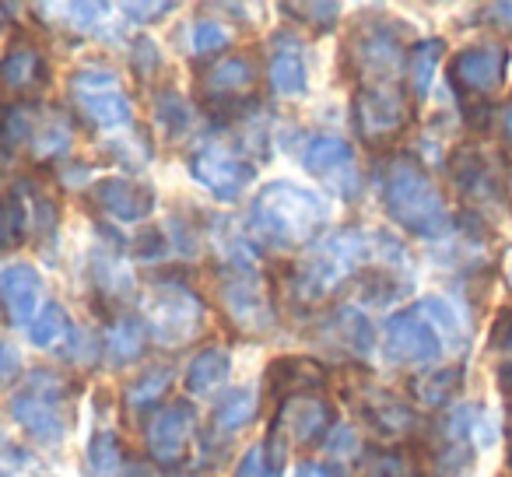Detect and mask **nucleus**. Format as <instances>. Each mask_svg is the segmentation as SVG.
Returning a JSON list of instances; mask_svg holds the SVG:
<instances>
[{"label":"nucleus","mask_w":512,"mask_h":477,"mask_svg":"<svg viewBox=\"0 0 512 477\" xmlns=\"http://www.w3.org/2000/svg\"><path fill=\"white\" fill-rule=\"evenodd\" d=\"M323 228H327V204L313 190L288 183V179L267 183L249 207L253 239L264 246H278V250L313 246Z\"/></svg>","instance_id":"f257e3e1"},{"label":"nucleus","mask_w":512,"mask_h":477,"mask_svg":"<svg viewBox=\"0 0 512 477\" xmlns=\"http://www.w3.org/2000/svg\"><path fill=\"white\" fill-rule=\"evenodd\" d=\"M383 207L404 232L418 239H439L453 218L442 190L414 155H393L383 169Z\"/></svg>","instance_id":"f03ea898"},{"label":"nucleus","mask_w":512,"mask_h":477,"mask_svg":"<svg viewBox=\"0 0 512 477\" xmlns=\"http://www.w3.org/2000/svg\"><path fill=\"white\" fill-rule=\"evenodd\" d=\"M369 239L372 232H362V228H337L323 243L309 246L306 257L292 267V285H288L292 299L302 306L327 302L351 274L362 271L365 257L376 250V243H369Z\"/></svg>","instance_id":"7ed1b4c3"},{"label":"nucleus","mask_w":512,"mask_h":477,"mask_svg":"<svg viewBox=\"0 0 512 477\" xmlns=\"http://www.w3.org/2000/svg\"><path fill=\"white\" fill-rule=\"evenodd\" d=\"M74 397H78V386L67 376L53 369H32L11 393L8 414L32 442L57 446L74 425Z\"/></svg>","instance_id":"20e7f679"},{"label":"nucleus","mask_w":512,"mask_h":477,"mask_svg":"<svg viewBox=\"0 0 512 477\" xmlns=\"http://www.w3.org/2000/svg\"><path fill=\"white\" fill-rule=\"evenodd\" d=\"M341 397H344V404L369 425V432H376L379 439H390V442H397V446L407 439H418L421 414L414 411L411 400H404L400 393L379 386L376 379L362 376L358 369L344 372Z\"/></svg>","instance_id":"39448f33"},{"label":"nucleus","mask_w":512,"mask_h":477,"mask_svg":"<svg viewBox=\"0 0 512 477\" xmlns=\"http://www.w3.org/2000/svg\"><path fill=\"white\" fill-rule=\"evenodd\" d=\"M256 81L260 67L253 53H225L200 74V102L211 109L214 120H246L256 109Z\"/></svg>","instance_id":"423d86ee"},{"label":"nucleus","mask_w":512,"mask_h":477,"mask_svg":"<svg viewBox=\"0 0 512 477\" xmlns=\"http://www.w3.org/2000/svg\"><path fill=\"white\" fill-rule=\"evenodd\" d=\"M218 306L228 323L246 334L264 337L278 327V306L253 264H225L218 274Z\"/></svg>","instance_id":"0eeeda50"},{"label":"nucleus","mask_w":512,"mask_h":477,"mask_svg":"<svg viewBox=\"0 0 512 477\" xmlns=\"http://www.w3.org/2000/svg\"><path fill=\"white\" fill-rule=\"evenodd\" d=\"M144 327L165 348H183L207 327L204 302L183 281H158L155 292L144 302Z\"/></svg>","instance_id":"6e6552de"},{"label":"nucleus","mask_w":512,"mask_h":477,"mask_svg":"<svg viewBox=\"0 0 512 477\" xmlns=\"http://www.w3.org/2000/svg\"><path fill=\"white\" fill-rule=\"evenodd\" d=\"M344 64L362 78V85H397L407 67L404 29L393 22L358 25L344 46Z\"/></svg>","instance_id":"1a4fd4ad"},{"label":"nucleus","mask_w":512,"mask_h":477,"mask_svg":"<svg viewBox=\"0 0 512 477\" xmlns=\"http://www.w3.org/2000/svg\"><path fill=\"white\" fill-rule=\"evenodd\" d=\"M355 130L372 151H386L414 120L411 95L404 85H358L351 99Z\"/></svg>","instance_id":"9d476101"},{"label":"nucleus","mask_w":512,"mask_h":477,"mask_svg":"<svg viewBox=\"0 0 512 477\" xmlns=\"http://www.w3.org/2000/svg\"><path fill=\"white\" fill-rule=\"evenodd\" d=\"M449 85L463 99V106L470 102H488L498 88L505 85L509 74V46L502 43H477L467 50L449 57Z\"/></svg>","instance_id":"9b49d317"},{"label":"nucleus","mask_w":512,"mask_h":477,"mask_svg":"<svg viewBox=\"0 0 512 477\" xmlns=\"http://www.w3.org/2000/svg\"><path fill=\"white\" fill-rule=\"evenodd\" d=\"M190 172H193V179H197L200 186H207L218 200L235 204V200L249 190V183H253L256 165L249 162L242 151L228 148V144L207 141L190 155Z\"/></svg>","instance_id":"f8f14e48"},{"label":"nucleus","mask_w":512,"mask_h":477,"mask_svg":"<svg viewBox=\"0 0 512 477\" xmlns=\"http://www.w3.org/2000/svg\"><path fill=\"white\" fill-rule=\"evenodd\" d=\"M193 432H197V407L190 400H172L162 404L144 425V446L148 456L158 467H183L193 446Z\"/></svg>","instance_id":"ddd939ff"},{"label":"nucleus","mask_w":512,"mask_h":477,"mask_svg":"<svg viewBox=\"0 0 512 477\" xmlns=\"http://www.w3.org/2000/svg\"><path fill=\"white\" fill-rule=\"evenodd\" d=\"M442 344L446 341H442L439 330L432 327V320H428L418 306L400 309V313H393L390 320H386V330H383L386 362L407 365V369H414V365H432V362H439Z\"/></svg>","instance_id":"4468645a"},{"label":"nucleus","mask_w":512,"mask_h":477,"mask_svg":"<svg viewBox=\"0 0 512 477\" xmlns=\"http://www.w3.org/2000/svg\"><path fill=\"white\" fill-rule=\"evenodd\" d=\"M302 165L309 176L323 179L341 200H358L362 193V172L355 162V148L337 134H313L302 144Z\"/></svg>","instance_id":"2eb2a0df"},{"label":"nucleus","mask_w":512,"mask_h":477,"mask_svg":"<svg viewBox=\"0 0 512 477\" xmlns=\"http://www.w3.org/2000/svg\"><path fill=\"white\" fill-rule=\"evenodd\" d=\"M334 428V404L323 393H302L278 404L271 435H278L285 446H313L327 439Z\"/></svg>","instance_id":"dca6fc26"},{"label":"nucleus","mask_w":512,"mask_h":477,"mask_svg":"<svg viewBox=\"0 0 512 477\" xmlns=\"http://www.w3.org/2000/svg\"><path fill=\"white\" fill-rule=\"evenodd\" d=\"M53 85V64L46 57V50L36 39L18 32L11 39L8 53L0 57V88H8L11 95H18V102L36 99Z\"/></svg>","instance_id":"f3484780"},{"label":"nucleus","mask_w":512,"mask_h":477,"mask_svg":"<svg viewBox=\"0 0 512 477\" xmlns=\"http://www.w3.org/2000/svg\"><path fill=\"white\" fill-rule=\"evenodd\" d=\"M327 386L330 369L313 355H281L264 372L267 397L278 404H285L288 397H302V393H327Z\"/></svg>","instance_id":"a211bd4d"},{"label":"nucleus","mask_w":512,"mask_h":477,"mask_svg":"<svg viewBox=\"0 0 512 477\" xmlns=\"http://www.w3.org/2000/svg\"><path fill=\"white\" fill-rule=\"evenodd\" d=\"M88 204L113 221H144L155 211V190L137 179L109 176L88 186Z\"/></svg>","instance_id":"6ab92c4d"},{"label":"nucleus","mask_w":512,"mask_h":477,"mask_svg":"<svg viewBox=\"0 0 512 477\" xmlns=\"http://www.w3.org/2000/svg\"><path fill=\"white\" fill-rule=\"evenodd\" d=\"M43 278L32 264H11L0 271V316L15 330H25L39 313Z\"/></svg>","instance_id":"aec40b11"},{"label":"nucleus","mask_w":512,"mask_h":477,"mask_svg":"<svg viewBox=\"0 0 512 477\" xmlns=\"http://www.w3.org/2000/svg\"><path fill=\"white\" fill-rule=\"evenodd\" d=\"M449 179L460 190V197L467 200H495L502 193L488 155L477 144H460L453 151V158H449Z\"/></svg>","instance_id":"412c9836"},{"label":"nucleus","mask_w":512,"mask_h":477,"mask_svg":"<svg viewBox=\"0 0 512 477\" xmlns=\"http://www.w3.org/2000/svg\"><path fill=\"white\" fill-rule=\"evenodd\" d=\"M74 109L95 130H120L134 123V106L120 88L106 92H74Z\"/></svg>","instance_id":"4be33fe9"},{"label":"nucleus","mask_w":512,"mask_h":477,"mask_svg":"<svg viewBox=\"0 0 512 477\" xmlns=\"http://www.w3.org/2000/svg\"><path fill=\"white\" fill-rule=\"evenodd\" d=\"M144 344H148V327H144L141 316L120 313V316H113V323L106 327L102 355L109 358V365H130L141 358Z\"/></svg>","instance_id":"5701e85b"},{"label":"nucleus","mask_w":512,"mask_h":477,"mask_svg":"<svg viewBox=\"0 0 512 477\" xmlns=\"http://www.w3.org/2000/svg\"><path fill=\"white\" fill-rule=\"evenodd\" d=\"M327 327H330L327 344H334V348L348 351V355H369L372 344H376V334H372V323L362 316V309L341 306L334 316H330Z\"/></svg>","instance_id":"b1692460"},{"label":"nucleus","mask_w":512,"mask_h":477,"mask_svg":"<svg viewBox=\"0 0 512 477\" xmlns=\"http://www.w3.org/2000/svg\"><path fill=\"white\" fill-rule=\"evenodd\" d=\"M460 390H463V365H442V369H432L425 376L411 379V397L421 407H428V411H439V407L453 404Z\"/></svg>","instance_id":"393cba45"},{"label":"nucleus","mask_w":512,"mask_h":477,"mask_svg":"<svg viewBox=\"0 0 512 477\" xmlns=\"http://www.w3.org/2000/svg\"><path fill=\"white\" fill-rule=\"evenodd\" d=\"M442 53H446V43L442 39H421L407 50V67H404V81H407V92L414 99H425L432 92V78L442 64Z\"/></svg>","instance_id":"a878e982"},{"label":"nucleus","mask_w":512,"mask_h":477,"mask_svg":"<svg viewBox=\"0 0 512 477\" xmlns=\"http://www.w3.org/2000/svg\"><path fill=\"white\" fill-rule=\"evenodd\" d=\"M285 460H288V446L278 435L267 432L264 439L253 442V446L242 453L232 477H285Z\"/></svg>","instance_id":"bb28decb"},{"label":"nucleus","mask_w":512,"mask_h":477,"mask_svg":"<svg viewBox=\"0 0 512 477\" xmlns=\"http://www.w3.org/2000/svg\"><path fill=\"white\" fill-rule=\"evenodd\" d=\"M228 369H232V355L225 348H204L193 355V362L186 365V390L193 397H204V393L218 390L228 379Z\"/></svg>","instance_id":"cd10ccee"},{"label":"nucleus","mask_w":512,"mask_h":477,"mask_svg":"<svg viewBox=\"0 0 512 477\" xmlns=\"http://www.w3.org/2000/svg\"><path fill=\"white\" fill-rule=\"evenodd\" d=\"M29 232V207L22 190H0V257L25 243Z\"/></svg>","instance_id":"c85d7f7f"},{"label":"nucleus","mask_w":512,"mask_h":477,"mask_svg":"<svg viewBox=\"0 0 512 477\" xmlns=\"http://www.w3.org/2000/svg\"><path fill=\"white\" fill-rule=\"evenodd\" d=\"M267 81L278 95L285 99H299L309 88V74H306V60L299 57V50H281L271 57V67H267Z\"/></svg>","instance_id":"c756f323"},{"label":"nucleus","mask_w":512,"mask_h":477,"mask_svg":"<svg viewBox=\"0 0 512 477\" xmlns=\"http://www.w3.org/2000/svg\"><path fill=\"white\" fill-rule=\"evenodd\" d=\"M169 383H172L169 365H148L134 383H127V390H123V404H127V411H148V407H155L158 411V400L165 397Z\"/></svg>","instance_id":"7c9ffc66"},{"label":"nucleus","mask_w":512,"mask_h":477,"mask_svg":"<svg viewBox=\"0 0 512 477\" xmlns=\"http://www.w3.org/2000/svg\"><path fill=\"white\" fill-rule=\"evenodd\" d=\"M71 330H74V323H71V316H67V309L60 306V302H46L36 313V320L29 323V341L36 344V348H57V344H64L67 337H71Z\"/></svg>","instance_id":"2f4dec72"},{"label":"nucleus","mask_w":512,"mask_h":477,"mask_svg":"<svg viewBox=\"0 0 512 477\" xmlns=\"http://www.w3.org/2000/svg\"><path fill=\"white\" fill-rule=\"evenodd\" d=\"M92 278H95V285H99V295H106V299H113V302H123L134 295V271H127L116 257L95 253Z\"/></svg>","instance_id":"473e14b6"},{"label":"nucleus","mask_w":512,"mask_h":477,"mask_svg":"<svg viewBox=\"0 0 512 477\" xmlns=\"http://www.w3.org/2000/svg\"><path fill=\"white\" fill-rule=\"evenodd\" d=\"M256 414V397L249 390H225L214 404V428L221 435L228 432H239L253 421Z\"/></svg>","instance_id":"72a5a7b5"},{"label":"nucleus","mask_w":512,"mask_h":477,"mask_svg":"<svg viewBox=\"0 0 512 477\" xmlns=\"http://www.w3.org/2000/svg\"><path fill=\"white\" fill-rule=\"evenodd\" d=\"M155 123L169 141H179V137H186L193 130V106L179 92H158Z\"/></svg>","instance_id":"f704fd0d"},{"label":"nucleus","mask_w":512,"mask_h":477,"mask_svg":"<svg viewBox=\"0 0 512 477\" xmlns=\"http://www.w3.org/2000/svg\"><path fill=\"white\" fill-rule=\"evenodd\" d=\"M71 141H74L71 123H67L64 116H50V120L36 123V134H32L29 148H32V155H36V162H50V158L67 155Z\"/></svg>","instance_id":"c9c22d12"},{"label":"nucleus","mask_w":512,"mask_h":477,"mask_svg":"<svg viewBox=\"0 0 512 477\" xmlns=\"http://www.w3.org/2000/svg\"><path fill=\"white\" fill-rule=\"evenodd\" d=\"M88 467L95 477H113L123 467V449L113 432H95L88 442Z\"/></svg>","instance_id":"e433bc0d"},{"label":"nucleus","mask_w":512,"mask_h":477,"mask_svg":"<svg viewBox=\"0 0 512 477\" xmlns=\"http://www.w3.org/2000/svg\"><path fill=\"white\" fill-rule=\"evenodd\" d=\"M285 15H292L295 22L309 25L313 32H330L341 18V4H327V0H309V4H281Z\"/></svg>","instance_id":"4c0bfd02"},{"label":"nucleus","mask_w":512,"mask_h":477,"mask_svg":"<svg viewBox=\"0 0 512 477\" xmlns=\"http://www.w3.org/2000/svg\"><path fill=\"white\" fill-rule=\"evenodd\" d=\"M418 309L428 316V320H432V327L439 330L442 341H449V344L460 341V316H456V309L449 306L446 299H439V295H428V299L418 302Z\"/></svg>","instance_id":"58836bf2"},{"label":"nucleus","mask_w":512,"mask_h":477,"mask_svg":"<svg viewBox=\"0 0 512 477\" xmlns=\"http://www.w3.org/2000/svg\"><path fill=\"white\" fill-rule=\"evenodd\" d=\"M190 43H193V53L204 57V53H221L228 43H232V32L218 22V18H197L193 22V32H190Z\"/></svg>","instance_id":"ea45409f"},{"label":"nucleus","mask_w":512,"mask_h":477,"mask_svg":"<svg viewBox=\"0 0 512 477\" xmlns=\"http://www.w3.org/2000/svg\"><path fill=\"white\" fill-rule=\"evenodd\" d=\"M57 15H67L64 25L74 32H92L95 25H99V15H106V8L102 4H57Z\"/></svg>","instance_id":"a19ab883"},{"label":"nucleus","mask_w":512,"mask_h":477,"mask_svg":"<svg viewBox=\"0 0 512 477\" xmlns=\"http://www.w3.org/2000/svg\"><path fill=\"white\" fill-rule=\"evenodd\" d=\"M67 341H71V344H67V358H71V362H78V365H92V362H95V355H102V351H99V341H95V337L88 334V330H78V327H74Z\"/></svg>","instance_id":"79ce46f5"},{"label":"nucleus","mask_w":512,"mask_h":477,"mask_svg":"<svg viewBox=\"0 0 512 477\" xmlns=\"http://www.w3.org/2000/svg\"><path fill=\"white\" fill-rule=\"evenodd\" d=\"M158 64H162V53H158V46L151 43L148 36L134 39V71L141 74V81H148L151 74L158 71Z\"/></svg>","instance_id":"37998d69"},{"label":"nucleus","mask_w":512,"mask_h":477,"mask_svg":"<svg viewBox=\"0 0 512 477\" xmlns=\"http://www.w3.org/2000/svg\"><path fill=\"white\" fill-rule=\"evenodd\" d=\"M165 243H169V239H165L162 228H144V232H137V239H134V253L141 260H155L169 250Z\"/></svg>","instance_id":"c03bdc74"},{"label":"nucleus","mask_w":512,"mask_h":477,"mask_svg":"<svg viewBox=\"0 0 512 477\" xmlns=\"http://www.w3.org/2000/svg\"><path fill=\"white\" fill-rule=\"evenodd\" d=\"M327 449L330 453H355L358 449V435H355V428H348V425H334L330 428V435H327Z\"/></svg>","instance_id":"a18cd8bd"},{"label":"nucleus","mask_w":512,"mask_h":477,"mask_svg":"<svg viewBox=\"0 0 512 477\" xmlns=\"http://www.w3.org/2000/svg\"><path fill=\"white\" fill-rule=\"evenodd\" d=\"M172 8H176V4H123V15H130L134 22H158V18L169 15Z\"/></svg>","instance_id":"49530a36"},{"label":"nucleus","mask_w":512,"mask_h":477,"mask_svg":"<svg viewBox=\"0 0 512 477\" xmlns=\"http://www.w3.org/2000/svg\"><path fill=\"white\" fill-rule=\"evenodd\" d=\"M18 369H22V358H18V351L11 348L8 341H0V386L11 383V379L18 376Z\"/></svg>","instance_id":"de8ad7c7"},{"label":"nucleus","mask_w":512,"mask_h":477,"mask_svg":"<svg viewBox=\"0 0 512 477\" xmlns=\"http://www.w3.org/2000/svg\"><path fill=\"white\" fill-rule=\"evenodd\" d=\"M495 130H498V137H502V144H505V151L512 155V99L509 102H502V106L495 109Z\"/></svg>","instance_id":"09e8293b"},{"label":"nucleus","mask_w":512,"mask_h":477,"mask_svg":"<svg viewBox=\"0 0 512 477\" xmlns=\"http://www.w3.org/2000/svg\"><path fill=\"white\" fill-rule=\"evenodd\" d=\"M295 477H344V470L337 463H320V460H302L295 467Z\"/></svg>","instance_id":"8fccbe9b"},{"label":"nucleus","mask_w":512,"mask_h":477,"mask_svg":"<svg viewBox=\"0 0 512 477\" xmlns=\"http://www.w3.org/2000/svg\"><path fill=\"white\" fill-rule=\"evenodd\" d=\"M484 15H488V22L495 25V29H502L505 36H512V0H505V4H488Z\"/></svg>","instance_id":"3c124183"},{"label":"nucleus","mask_w":512,"mask_h":477,"mask_svg":"<svg viewBox=\"0 0 512 477\" xmlns=\"http://www.w3.org/2000/svg\"><path fill=\"white\" fill-rule=\"evenodd\" d=\"M15 11H18V8H11V4H0V32H8L11 25H15V22L8 18V15H15Z\"/></svg>","instance_id":"603ef678"},{"label":"nucleus","mask_w":512,"mask_h":477,"mask_svg":"<svg viewBox=\"0 0 512 477\" xmlns=\"http://www.w3.org/2000/svg\"><path fill=\"white\" fill-rule=\"evenodd\" d=\"M509 470H512V432H509Z\"/></svg>","instance_id":"864d4df0"}]
</instances>
